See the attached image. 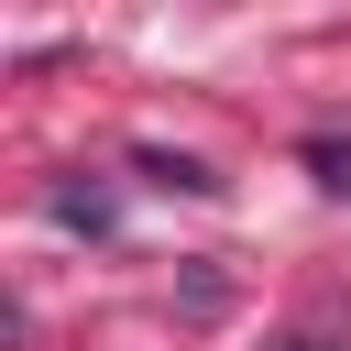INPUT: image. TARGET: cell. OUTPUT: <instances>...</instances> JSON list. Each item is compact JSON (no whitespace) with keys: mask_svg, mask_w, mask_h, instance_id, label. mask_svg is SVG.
<instances>
[{"mask_svg":"<svg viewBox=\"0 0 351 351\" xmlns=\"http://www.w3.org/2000/svg\"><path fill=\"white\" fill-rule=\"evenodd\" d=\"M307 165H318V186H351V143H318Z\"/></svg>","mask_w":351,"mask_h":351,"instance_id":"2","label":"cell"},{"mask_svg":"<svg viewBox=\"0 0 351 351\" xmlns=\"http://www.w3.org/2000/svg\"><path fill=\"white\" fill-rule=\"evenodd\" d=\"M263 351H351V307H307L296 329H274Z\"/></svg>","mask_w":351,"mask_h":351,"instance_id":"1","label":"cell"}]
</instances>
